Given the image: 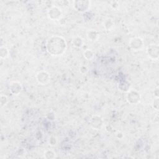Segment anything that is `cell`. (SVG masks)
Masks as SVG:
<instances>
[{
    "mask_svg": "<svg viewBox=\"0 0 159 159\" xmlns=\"http://www.w3.org/2000/svg\"><path fill=\"white\" fill-rule=\"evenodd\" d=\"M36 78H37V81L39 83H40L42 84H45L48 82V81L50 80V76L47 72L42 71L39 72L37 74Z\"/></svg>",
    "mask_w": 159,
    "mask_h": 159,
    "instance_id": "cell-3",
    "label": "cell"
},
{
    "mask_svg": "<svg viewBox=\"0 0 159 159\" xmlns=\"http://www.w3.org/2000/svg\"><path fill=\"white\" fill-rule=\"evenodd\" d=\"M84 57L88 60H91L93 57V53L91 50H87L84 52Z\"/></svg>",
    "mask_w": 159,
    "mask_h": 159,
    "instance_id": "cell-10",
    "label": "cell"
},
{
    "mask_svg": "<svg viewBox=\"0 0 159 159\" xmlns=\"http://www.w3.org/2000/svg\"><path fill=\"white\" fill-rule=\"evenodd\" d=\"M49 18L53 20L60 19L61 16V12L57 7H52L48 12Z\"/></svg>",
    "mask_w": 159,
    "mask_h": 159,
    "instance_id": "cell-2",
    "label": "cell"
},
{
    "mask_svg": "<svg viewBox=\"0 0 159 159\" xmlns=\"http://www.w3.org/2000/svg\"><path fill=\"white\" fill-rule=\"evenodd\" d=\"M96 32V31L95 30H90V31H88V34H87V36H88V38L90 40H92V41H94L95 40H96L98 37V36H94L93 35Z\"/></svg>",
    "mask_w": 159,
    "mask_h": 159,
    "instance_id": "cell-8",
    "label": "cell"
},
{
    "mask_svg": "<svg viewBox=\"0 0 159 159\" xmlns=\"http://www.w3.org/2000/svg\"><path fill=\"white\" fill-rule=\"evenodd\" d=\"M9 89L13 94L17 95L22 90V86L20 83L17 81H13L10 84Z\"/></svg>",
    "mask_w": 159,
    "mask_h": 159,
    "instance_id": "cell-4",
    "label": "cell"
},
{
    "mask_svg": "<svg viewBox=\"0 0 159 159\" xmlns=\"http://www.w3.org/2000/svg\"><path fill=\"white\" fill-rule=\"evenodd\" d=\"M143 42L141 39L140 38H134L131 39L130 42V46L132 49L134 50H137L139 49H140L142 47Z\"/></svg>",
    "mask_w": 159,
    "mask_h": 159,
    "instance_id": "cell-5",
    "label": "cell"
},
{
    "mask_svg": "<svg viewBox=\"0 0 159 159\" xmlns=\"http://www.w3.org/2000/svg\"><path fill=\"white\" fill-rule=\"evenodd\" d=\"M47 50L52 55H59L64 52L66 43L65 40L59 36H53L48 41Z\"/></svg>",
    "mask_w": 159,
    "mask_h": 159,
    "instance_id": "cell-1",
    "label": "cell"
},
{
    "mask_svg": "<svg viewBox=\"0 0 159 159\" xmlns=\"http://www.w3.org/2000/svg\"><path fill=\"white\" fill-rule=\"evenodd\" d=\"M9 51L8 49L6 47H1V57L2 58H6L8 56Z\"/></svg>",
    "mask_w": 159,
    "mask_h": 159,
    "instance_id": "cell-9",
    "label": "cell"
},
{
    "mask_svg": "<svg viewBox=\"0 0 159 159\" xmlns=\"http://www.w3.org/2000/svg\"><path fill=\"white\" fill-rule=\"evenodd\" d=\"M127 100L130 103H136L140 101L139 94L137 91H130L127 94Z\"/></svg>",
    "mask_w": 159,
    "mask_h": 159,
    "instance_id": "cell-6",
    "label": "cell"
},
{
    "mask_svg": "<svg viewBox=\"0 0 159 159\" xmlns=\"http://www.w3.org/2000/svg\"><path fill=\"white\" fill-rule=\"evenodd\" d=\"M91 126L97 130L100 129L101 126L102 125V122L101 119L98 116H93V117L91 119Z\"/></svg>",
    "mask_w": 159,
    "mask_h": 159,
    "instance_id": "cell-7",
    "label": "cell"
}]
</instances>
